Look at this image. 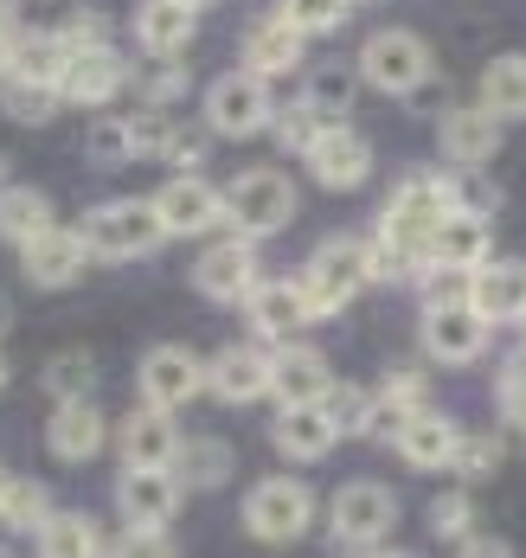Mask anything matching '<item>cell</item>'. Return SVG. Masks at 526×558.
<instances>
[{"label": "cell", "instance_id": "cell-1", "mask_svg": "<svg viewBox=\"0 0 526 558\" xmlns=\"http://www.w3.org/2000/svg\"><path fill=\"white\" fill-rule=\"evenodd\" d=\"M295 282H302L315 322H321V315H341L353 295L372 282V244H366V238H328V244L308 257V270H302Z\"/></svg>", "mask_w": 526, "mask_h": 558}, {"label": "cell", "instance_id": "cell-2", "mask_svg": "<svg viewBox=\"0 0 526 558\" xmlns=\"http://www.w3.org/2000/svg\"><path fill=\"white\" fill-rule=\"evenodd\" d=\"M225 219H232L237 238H270L295 219V180L283 168H244L225 186Z\"/></svg>", "mask_w": 526, "mask_h": 558}, {"label": "cell", "instance_id": "cell-3", "mask_svg": "<svg viewBox=\"0 0 526 558\" xmlns=\"http://www.w3.org/2000/svg\"><path fill=\"white\" fill-rule=\"evenodd\" d=\"M77 238H84L90 257H103V264H129V257H148L168 231H161V219H155L148 199H117V206H97Z\"/></svg>", "mask_w": 526, "mask_h": 558}, {"label": "cell", "instance_id": "cell-4", "mask_svg": "<svg viewBox=\"0 0 526 558\" xmlns=\"http://www.w3.org/2000/svg\"><path fill=\"white\" fill-rule=\"evenodd\" d=\"M244 526H250V539H264V546L302 539V533L315 526V495H308V482H295V475L257 482V488L244 495Z\"/></svg>", "mask_w": 526, "mask_h": 558}, {"label": "cell", "instance_id": "cell-5", "mask_svg": "<svg viewBox=\"0 0 526 558\" xmlns=\"http://www.w3.org/2000/svg\"><path fill=\"white\" fill-rule=\"evenodd\" d=\"M359 77L372 90H386V97H411L430 77V46L417 33H405V26H386V33H372L359 46Z\"/></svg>", "mask_w": 526, "mask_h": 558}, {"label": "cell", "instance_id": "cell-6", "mask_svg": "<svg viewBox=\"0 0 526 558\" xmlns=\"http://www.w3.org/2000/svg\"><path fill=\"white\" fill-rule=\"evenodd\" d=\"M270 116H277L270 84H264V77H250V71H225V77H212V84H206V129H212V135L244 142V135L270 129Z\"/></svg>", "mask_w": 526, "mask_h": 558}, {"label": "cell", "instance_id": "cell-7", "mask_svg": "<svg viewBox=\"0 0 526 558\" xmlns=\"http://www.w3.org/2000/svg\"><path fill=\"white\" fill-rule=\"evenodd\" d=\"M328 520H334V539L353 546V553H372L392 526H399V495L386 488V482H347L334 507H328Z\"/></svg>", "mask_w": 526, "mask_h": 558}, {"label": "cell", "instance_id": "cell-8", "mask_svg": "<svg viewBox=\"0 0 526 558\" xmlns=\"http://www.w3.org/2000/svg\"><path fill=\"white\" fill-rule=\"evenodd\" d=\"M142 404H155V411H168L174 417V404H193L199 391H206V366H199V353L193 347H148L142 353Z\"/></svg>", "mask_w": 526, "mask_h": 558}, {"label": "cell", "instance_id": "cell-9", "mask_svg": "<svg viewBox=\"0 0 526 558\" xmlns=\"http://www.w3.org/2000/svg\"><path fill=\"white\" fill-rule=\"evenodd\" d=\"M148 206H155V219H161L168 238H199V231H212L225 219V193L212 180H199V173H174Z\"/></svg>", "mask_w": 526, "mask_h": 558}, {"label": "cell", "instance_id": "cell-10", "mask_svg": "<svg viewBox=\"0 0 526 558\" xmlns=\"http://www.w3.org/2000/svg\"><path fill=\"white\" fill-rule=\"evenodd\" d=\"M302 161H308V173H315L328 193H353V186H366V180H372V142H366L359 129L328 122V129H321V142H315Z\"/></svg>", "mask_w": 526, "mask_h": 558}, {"label": "cell", "instance_id": "cell-11", "mask_svg": "<svg viewBox=\"0 0 526 558\" xmlns=\"http://www.w3.org/2000/svg\"><path fill=\"white\" fill-rule=\"evenodd\" d=\"M193 289L206 302H250V289H257V244L250 238H219L212 251H199Z\"/></svg>", "mask_w": 526, "mask_h": 558}, {"label": "cell", "instance_id": "cell-12", "mask_svg": "<svg viewBox=\"0 0 526 558\" xmlns=\"http://www.w3.org/2000/svg\"><path fill=\"white\" fill-rule=\"evenodd\" d=\"M481 347H488V322L468 302H430L424 308V353L430 360L468 366V360H481Z\"/></svg>", "mask_w": 526, "mask_h": 558}, {"label": "cell", "instance_id": "cell-13", "mask_svg": "<svg viewBox=\"0 0 526 558\" xmlns=\"http://www.w3.org/2000/svg\"><path fill=\"white\" fill-rule=\"evenodd\" d=\"M117 501H122V520H129V526H155V533H168V520H174V507H180L174 469H122L117 475Z\"/></svg>", "mask_w": 526, "mask_h": 558}, {"label": "cell", "instance_id": "cell-14", "mask_svg": "<svg viewBox=\"0 0 526 558\" xmlns=\"http://www.w3.org/2000/svg\"><path fill=\"white\" fill-rule=\"evenodd\" d=\"M117 449H122V469H174L180 430H174L168 411L142 404V411H129V417L117 424Z\"/></svg>", "mask_w": 526, "mask_h": 558}, {"label": "cell", "instance_id": "cell-15", "mask_svg": "<svg viewBox=\"0 0 526 558\" xmlns=\"http://www.w3.org/2000/svg\"><path fill=\"white\" fill-rule=\"evenodd\" d=\"M468 308L494 328V322H526V264L521 257H488L475 277H468Z\"/></svg>", "mask_w": 526, "mask_h": 558}, {"label": "cell", "instance_id": "cell-16", "mask_svg": "<svg viewBox=\"0 0 526 558\" xmlns=\"http://www.w3.org/2000/svg\"><path fill=\"white\" fill-rule=\"evenodd\" d=\"M84 264H90V251H84V238L77 231H46V238H33V244H20V270L33 289H71V282L84 277Z\"/></svg>", "mask_w": 526, "mask_h": 558}, {"label": "cell", "instance_id": "cell-17", "mask_svg": "<svg viewBox=\"0 0 526 558\" xmlns=\"http://www.w3.org/2000/svg\"><path fill=\"white\" fill-rule=\"evenodd\" d=\"M494 238H488V219H468V213H443L437 238H430V264L424 270H450V277H475L488 264Z\"/></svg>", "mask_w": 526, "mask_h": 558}, {"label": "cell", "instance_id": "cell-18", "mask_svg": "<svg viewBox=\"0 0 526 558\" xmlns=\"http://www.w3.org/2000/svg\"><path fill=\"white\" fill-rule=\"evenodd\" d=\"M206 391L219 404H257L270 391V353L264 347H225L212 366H206Z\"/></svg>", "mask_w": 526, "mask_h": 558}, {"label": "cell", "instance_id": "cell-19", "mask_svg": "<svg viewBox=\"0 0 526 558\" xmlns=\"http://www.w3.org/2000/svg\"><path fill=\"white\" fill-rule=\"evenodd\" d=\"M122 84H129V64H122L117 46L110 52H77L71 71H64V84H59V97L77 104V110H103L110 97H122Z\"/></svg>", "mask_w": 526, "mask_h": 558}, {"label": "cell", "instance_id": "cell-20", "mask_svg": "<svg viewBox=\"0 0 526 558\" xmlns=\"http://www.w3.org/2000/svg\"><path fill=\"white\" fill-rule=\"evenodd\" d=\"M244 315H250V328H257L264 340H290V335H302V328L315 322L302 282H257L250 302H244Z\"/></svg>", "mask_w": 526, "mask_h": 558}, {"label": "cell", "instance_id": "cell-21", "mask_svg": "<svg viewBox=\"0 0 526 558\" xmlns=\"http://www.w3.org/2000/svg\"><path fill=\"white\" fill-rule=\"evenodd\" d=\"M270 391L283 398V411L290 404H321L334 391V373L315 347H283V353H270Z\"/></svg>", "mask_w": 526, "mask_h": 558}, {"label": "cell", "instance_id": "cell-22", "mask_svg": "<svg viewBox=\"0 0 526 558\" xmlns=\"http://www.w3.org/2000/svg\"><path fill=\"white\" fill-rule=\"evenodd\" d=\"M199 33V13L180 7V0H142L135 7V46L148 58H180Z\"/></svg>", "mask_w": 526, "mask_h": 558}, {"label": "cell", "instance_id": "cell-23", "mask_svg": "<svg viewBox=\"0 0 526 558\" xmlns=\"http://www.w3.org/2000/svg\"><path fill=\"white\" fill-rule=\"evenodd\" d=\"M103 437H110V424H103L97 404H59L52 424H46V449L59 462H71V469L90 462V456H103Z\"/></svg>", "mask_w": 526, "mask_h": 558}, {"label": "cell", "instance_id": "cell-24", "mask_svg": "<svg viewBox=\"0 0 526 558\" xmlns=\"http://www.w3.org/2000/svg\"><path fill=\"white\" fill-rule=\"evenodd\" d=\"M270 437H277V449H283L290 462H321L328 449L341 444L321 404H290V411H277V430H270Z\"/></svg>", "mask_w": 526, "mask_h": 558}, {"label": "cell", "instance_id": "cell-25", "mask_svg": "<svg viewBox=\"0 0 526 558\" xmlns=\"http://www.w3.org/2000/svg\"><path fill=\"white\" fill-rule=\"evenodd\" d=\"M494 148H501V116H488L481 104L443 116V155H450L456 168H481Z\"/></svg>", "mask_w": 526, "mask_h": 558}, {"label": "cell", "instance_id": "cell-26", "mask_svg": "<svg viewBox=\"0 0 526 558\" xmlns=\"http://www.w3.org/2000/svg\"><path fill=\"white\" fill-rule=\"evenodd\" d=\"M392 444H399V456H405L411 469H450V462H456V444H463V430H456L450 417H437V411H417Z\"/></svg>", "mask_w": 526, "mask_h": 558}, {"label": "cell", "instance_id": "cell-27", "mask_svg": "<svg viewBox=\"0 0 526 558\" xmlns=\"http://www.w3.org/2000/svg\"><path fill=\"white\" fill-rule=\"evenodd\" d=\"M295 64H302V33H290L283 20H264V26H250L244 33V71L250 77H290Z\"/></svg>", "mask_w": 526, "mask_h": 558}, {"label": "cell", "instance_id": "cell-28", "mask_svg": "<svg viewBox=\"0 0 526 558\" xmlns=\"http://www.w3.org/2000/svg\"><path fill=\"white\" fill-rule=\"evenodd\" d=\"M64 71H71V52H64L59 26L13 33V77H26V84H52V90H59Z\"/></svg>", "mask_w": 526, "mask_h": 558}, {"label": "cell", "instance_id": "cell-29", "mask_svg": "<svg viewBox=\"0 0 526 558\" xmlns=\"http://www.w3.org/2000/svg\"><path fill=\"white\" fill-rule=\"evenodd\" d=\"M52 231V199L39 193V186H0V238L7 244H33V238H46Z\"/></svg>", "mask_w": 526, "mask_h": 558}, {"label": "cell", "instance_id": "cell-30", "mask_svg": "<svg viewBox=\"0 0 526 558\" xmlns=\"http://www.w3.org/2000/svg\"><path fill=\"white\" fill-rule=\"evenodd\" d=\"M237 469V456L219 437H193L180 444V488H225Z\"/></svg>", "mask_w": 526, "mask_h": 558}, {"label": "cell", "instance_id": "cell-31", "mask_svg": "<svg viewBox=\"0 0 526 558\" xmlns=\"http://www.w3.org/2000/svg\"><path fill=\"white\" fill-rule=\"evenodd\" d=\"M481 110L488 116H526V58H494L481 71Z\"/></svg>", "mask_w": 526, "mask_h": 558}, {"label": "cell", "instance_id": "cell-32", "mask_svg": "<svg viewBox=\"0 0 526 558\" xmlns=\"http://www.w3.org/2000/svg\"><path fill=\"white\" fill-rule=\"evenodd\" d=\"M39 558H103V539L84 513H52L39 526Z\"/></svg>", "mask_w": 526, "mask_h": 558}, {"label": "cell", "instance_id": "cell-33", "mask_svg": "<svg viewBox=\"0 0 526 558\" xmlns=\"http://www.w3.org/2000/svg\"><path fill=\"white\" fill-rule=\"evenodd\" d=\"M437 193H443V206H450V213H468V219H488V213L501 206L494 180H488L481 168H456V173H443V180H437Z\"/></svg>", "mask_w": 526, "mask_h": 558}, {"label": "cell", "instance_id": "cell-34", "mask_svg": "<svg viewBox=\"0 0 526 558\" xmlns=\"http://www.w3.org/2000/svg\"><path fill=\"white\" fill-rule=\"evenodd\" d=\"M7 122H26V129H46L52 116L64 110V97L52 84H26V77H7V97H0Z\"/></svg>", "mask_w": 526, "mask_h": 558}, {"label": "cell", "instance_id": "cell-35", "mask_svg": "<svg viewBox=\"0 0 526 558\" xmlns=\"http://www.w3.org/2000/svg\"><path fill=\"white\" fill-rule=\"evenodd\" d=\"M46 391H52L59 404H90V391H97V360H90V353H52Z\"/></svg>", "mask_w": 526, "mask_h": 558}, {"label": "cell", "instance_id": "cell-36", "mask_svg": "<svg viewBox=\"0 0 526 558\" xmlns=\"http://www.w3.org/2000/svg\"><path fill=\"white\" fill-rule=\"evenodd\" d=\"M321 411H328V424H334V437H366L372 430V391H359V386H341L334 379V391L321 398Z\"/></svg>", "mask_w": 526, "mask_h": 558}, {"label": "cell", "instance_id": "cell-37", "mask_svg": "<svg viewBox=\"0 0 526 558\" xmlns=\"http://www.w3.org/2000/svg\"><path fill=\"white\" fill-rule=\"evenodd\" d=\"M347 7L353 0H277V20L302 39H315V33H334L347 20Z\"/></svg>", "mask_w": 526, "mask_h": 558}, {"label": "cell", "instance_id": "cell-38", "mask_svg": "<svg viewBox=\"0 0 526 558\" xmlns=\"http://www.w3.org/2000/svg\"><path fill=\"white\" fill-rule=\"evenodd\" d=\"M0 520H7L13 533H39V526L52 520V495H46V482H13L7 501H0Z\"/></svg>", "mask_w": 526, "mask_h": 558}, {"label": "cell", "instance_id": "cell-39", "mask_svg": "<svg viewBox=\"0 0 526 558\" xmlns=\"http://www.w3.org/2000/svg\"><path fill=\"white\" fill-rule=\"evenodd\" d=\"M302 104L321 116V122H334V116L353 104V64H321V71L308 77V97H302Z\"/></svg>", "mask_w": 526, "mask_h": 558}, {"label": "cell", "instance_id": "cell-40", "mask_svg": "<svg viewBox=\"0 0 526 558\" xmlns=\"http://www.w3.org/2000/svg\"><path fill=\"white\" fill-rule=\"evenodd\" d=\"M129 122V161H168L174 148V122L161 110H142V116H122Z\"/></svg>", "mask_w": 526, "mask_h": 558}, {"label": "cell", "instance_id": "cell-41", "mask_svg": "<svg viewBox=\"0 0 526 558\" xmlns=\"http://www.w3.org/2000/svg\"><path fill=\"white\" fill-rule=\"evenodd\" d=\"M59 39H64V52L71 58L77 52H110V20H103L97 7H77V13L59 26Z\"/></svg>", "mask_w": 526, "mask_h": 558}, {"label": "cell", "instance_id": "cell-42", "mask_svg": "<svg viewBox=\"0 0 526 558\" xmlns=\"http://www.w3.org/2000/svg\"><path fill=\"white\" fill-rule=\"evenodd\" d=\"M135 90L148 97V110H161V104H174V97H186V64L180 58H155L142 77H135Z\"/></svg>", "mask_w": 526, "mask_h": 558}, {"label": "cell", "instance_id": "cell-43", "mask_svg": "<svg viewBox=\"0 0 526 558\" xmlns=\"http://www.w3.org/2000/svg\"><path fill=\"white\" fill-rule=\"evenodd\" d=\"M270 129H277V142H283V148L308 155V148L321 142V129H328V122H321V116L308 110V104H290V110H277V116H270Z\"/></svg>", "mask_w": 526, "mask_h": 558}, {"label": "cell", "instance_id": "cell-44", "mask_svg": "<svg viewBox=\"0 0 526 558\" xmlns=\"http://www.w3.org/2000/svg\"><path fill=\"white\" fill-rule=\"evenodd\" d=\"M494 391H501V417H507L514 430H526V347L501 360V379H494Z\"/></svg>", "mask_w": 526, "mask_h": 558}, {"label": "cell", "instance_id": "cell-45", "mask_svg": "<svg viewBox=\"0 0 526 558\" xmlns=\"http://www.w3.org/2000/svg\"><path fill=\"white\" fill-rule=\"evenodd\" d=\"M450 469L468 475V482H481V475H494V469H501V444H494V437H463Z\"/></svg>", "mask_w": 526, "mask_h": 558}, {"label": "cell", "instance_id": "cell-46", "mask_svg": "<svg viewBox=\"0 0 526 558\" xmlns=\"http://www.w3.org/2000/svg\"><path fill=\"white\" fill-rule=\"evenodd\" d=\"M468 526H475L468 495H443V501L430 507V533H437V539H468Z\"/></svg>", "mask_w": 526, "mask_h": 558}, {"label": "cell", "instance_id": "cell-47", "mask_svg": "<svg viewBox=\"0 0 526 558\" xmlns=\"http://www.w3.org/2000/svg\"><path fill=\"white\" fill-rule=\"evenodd\" d=\"M90 155H97L103 168L129 161V122H122V116H103V122L90 129Z\"/></svg>", "mask_w": 526, "mask_h": 558}, {"label": "cell", "instance_id": "cell-48", "mask_svg": "<svg viewBox=\"0 0 526 558\" xmlns=\"http://www.w3.org/2000/svg\"><path fill=\"white\" fill-rule=\"evenodd\" d=\"M103 558H174V539L155 533V526H129L117 539V553H103Z\"/></svg>", "mask_w": 526, "mask_h": 558}, {"label": "cell", "instance_id": "cell-49", "mask_svg": "<svg viewBox=\"0 0 526 558\" xmlns=\"http://www.w3.org/2000/svg\"><path fill=\"white\" fill-rule=\"evenodd\" d=\"M199 135H186V129H174V148H168V168L174 173H199Z\"/></svg>", "mask_w": 526, "mask_h": 558}, {"label": "cell", "instance_id": "cell-50", "mask_svg": "<svg viewBox=\"0 0 526 558\" xmlns=\"http://www.w3.org/2000/svg\"><path fill=\"white\" fill-rule=\"evenodd\" d=\"M463 558H514L501 539H463Z\"/></svg>", "mask_w": 526, "mask_h": 558}, {"label": "cell", "instance_id": "cell-51", "mask_svg": "<svg viewBox=\"0 0 526 558\" xmlns=\"http://www.w3.org/2000/svg\"><path fill=\"white\" fill-rule=\"evenodd\" d=\"M13 7L20 0H0V39H13Z\"/></svg>", "mask_w": 526, "mask_h": 558}, {"label": "cell", "instance_id": "cell-52", "mask_svg": "<svg viewBox=\"0 0 526 558\" xmlns=\"http://www.w3.org/2000/svg\"><path fill=\"white\" fill-rule=\"evenodd\" d=\"M0 77H13V39H0Z\"/></svg>", "mask_w": 526, "mask_h": 558}, {"label": "cell", "instance_id": "cell-53", "mask_svg": "<svg viewBox=\"0 0 526 558\" xmlns=\"http://www.w3.org/2000/svg\"><path fill=\"white\" fill-rule=\"evenodd\" d=\"M7 328H13V308H7V295H0V335H7Z\"/></svg>", "mask_w": 526, "mask_h": 558}, {"label": "cell", "instance_id": "cell-54", "mask_svg": "<svg viewBox=\"0 0 526 558\" xmlns=\"http://www.w3.org/2000/svg\"><path fill=\"white\" fill-rule=\"evenodd\" d=\"M7 488H13V475H0V501H7Z\"/></svg>", "mask_w": 526, "mask_h": 558}, {"label": "cell", "instance_id": "cell-55", "mask_svg": "<svg viewBox=\"0 0 526 558\" xmlns=\"http://www.w3.org/2000/svg\"><path fill=\"white\" fill-rule=\"evenodd\" d=\"M180 7H193V13H199V7H212V0H180Z\"/></svg>", "mask_w": 526, "mask_h": 558}, {"label": "cell", "instance_id": "cell-56", "mask_svg": "<svg viewBox=\"0 0 526 558\" xmlns=\"http://www.w3.org/2000/svg\"><path fill=\"white\" fill-rule=\"evenodd\" d=\"M372 558H417V553H372Z\"/></svg>", "mask_w": 526, "mask_h": 558}, {"label": "cell", "instance_id": "cell-57", "mask_svg": "<svg viewBox=\"0 0 526 558\" xmlns=\"http://www.w3.org/2000/svg\"><path fill=\"white\" fill-rule=\"evenodd\" d=\"M0 386H7V360H0Z\"/></svg>", "mask_w": 526, "mask_h": 558}, {"label": "cell", "instance_id": "cell-58", "mask_svg": "<svg viewBox=\"0 0 526 558\" xmlns=\"http://www.w3.org/2000/svg\"><path fill=\"white\" fill-rule=\"evenodd\" d=\"M0 186H7V168H0Z\"/></svg>", "mask_w": 526, "mask_h": 558}, {"label": "cell", "instance_id": "cell-59", "mask_svg": "<svg viewBox=\"0 0 526 558\" xmlns=\"http://www.w3.org/2000/svg\"><path fill=\"white\" fill-rule=\"evenodd\" d=\"M0 558H13V553H7V546H0Z\"/></svg>", "mask_w": 526, "mask_h": 558}]
</instances>
